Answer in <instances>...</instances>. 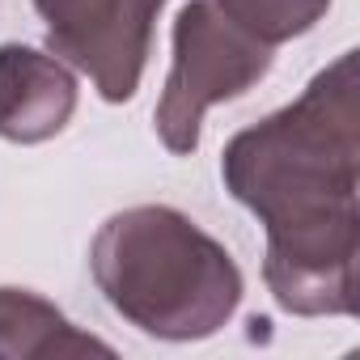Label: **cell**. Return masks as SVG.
Returning a JSON list of instances; mask_svg holds the SVG:
<instances>
[{"mask_svg":"<svg viewBox=\"0 0 360 360\" xmlns=\"http://www.w3.org/2000/svg\"><path fill=\"white\" fill-rule=\"evenodd\" d=\"M356 51L335 56L297 102L242 127L221 153L225 191L267 229L263 280L280 309L343 318L360 259Z\"/></svg>","mask_w":360,"mask_h":360,"instance_id":"1","label":"cell"},{"mask_svg":"<svg viewBox=\"0 0 360 360\" xmlns=\"http://www.w3.org/2000/svg\"><path fill=\"white\" fill-rule=\"evenodd\" d=\"M89 271L119 318L169 343L217 335L246 292L225 242L169 204H136L106 217L89 242Z\"/></svg>","mask_w":360,"mask_h":360,"instance_id":"2","label":"cell"},{"mask_svg":"<svg viewBox=\"0 0 360 360\" xmlns=\"http://www.w3.org/2000/svg\"><path fill=\"white\" fill-rule=\"evenodd\" d=\"M271 72V47L233 26L212 0H187L174 18V60L153 110L157 140L174 157L200 148L204 115L233 102Z\"/></svg>","mask_w":360,"mask_h":360,"instance_id":"3","label":"cell"},{"mask_svg":"<svg viewBox=\"0 0 360 360\" xmlns=\"http://www.w3.org/2000/svg\"><path fill=\"white\" fill-rule=\"evenodd\" d=\"M165 0H34L47 47L85 72L102 102H131Z\"/></svg>","mask_w":360,"mask_h":360,"instance_id":"4","label":"cell"},{"mask_svg":"<svg viewBox=\"0 0 360 360\" xmlns=\"http://www.w3.org/2000/svg\"><path fill=\"white\" fill-rule=\"evenodd\" d=\"M77 110V77L60 56L26 43L0 47V140L43 144L68 127Z\"/></svg>","mask_w":360,"mask_h":360,"instance_id":"5","label":"cell"},{"mask_svg":"<svg viewBox=\"0 0 360 360\" xmlns=\"http://www.w3.org/2000/svg\"><path fill=\"white\" fill-rule=\"evenodd\" d=\"M110 356V343L77 330L47 297L30 288H0V360H68Z\"/></svg>","mask_w":360,"mask_h":360,"instance_id":"6","label":"cell"},{"mask_svg":"<svg viewBox=\"0 0 360 360\" xmlns=\"http://www.w3.org/2000/svg\"><path fill=\"white\" fill-rule=\"evenodd\" d=\"M212 5L259 43L280 47L288 39L309 34L326 18L330 0H212Z\"/></svg>","mask_w":360,"mask_h":360,"instance_id":"7","label":"cell"}]
</instances>
